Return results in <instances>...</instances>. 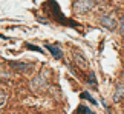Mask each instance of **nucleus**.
I'll return each mask as SVG.
<instances>
[{
    "instance_id": "obj_1",
    "label": "nucleus",
    "mask_w": 124,
    "mask_h": 114,
    "mask_svg": "<svg viewBox=\"0 0 124 114\" xmlns=\"http://www.w3.org/2000/svg\"><path fill=\"white\" fill-rule=\"evenodd\" d=\"M93 6H95V0H75L72 5V9L77 14H84Z\"/></svg>"
},
{
    "instance_id": "obj_2",
    "label": "nucleus",
    "mask_w": 124,
    "mask_h": 114,
    "mask_svg": "<svg viewBox=\"0 0 124 114\" xmlns=\"http://www.w3.org/2000/svg\"><path fill=\"white\" fill-rule=\"evenodd\" d=\"M100 22H101V25L104 28H107V29H115L116 28V20L110 16H103L100 19Z\"/></svg>"
},
{
    "instance_id": "obj_3",
    "label": "nucleus",
    "mask_w": 124,
    "mask_h": 114,
    "mask_svg": "<svg viewBox=\"0 0 124 114\" xmlns=\"http://www.w3.org/2000/svg\"><path fill=\"white\" fill-rule=\"evenodd\" d=\"M31 85H32V88H34V89H37V86H45V85H46V77H45V74L40 73L34 80H32Z\"/></svg>"
},
{
    "instance_id": "obj_4",
    "label": "nucleus",
    "mask_w": 124,
    "mask_h": 114,
    "mask_svg": "<svg viewBox=\"0 0 124 114\" xmlns=\"http://www.w3.org/2000/svg\"><path fill=\"white\" fill-rule=\"evenodd\" d=\"M123 97H124V85L120 83V85L116 86V89H115V94H113V100L118 102V100H121Z\"/></svg>"
},
{
    "instance_id": "obj_5",
    "label": "nucleus",
    "mask_w": 124,
    "mask_h": 114,
    "mask_svg": "<svg viewBox=\"0 0 124 114\" xmlns=\"http://www.w3.org/2000/svg\"><path fill=\"white\" fill-rule=\"evenodd\" d=\"M46 48L51 51V54L54 56V59H57V60H60V59H61V56H63V54H61V51L58 49V46H54V45H47Z\"/></svg>"
},
{
    "instance_id": "obj_6",
    "label": "nucleus",
    "mask_w": 124,
    "mask_h": 114,
    "mask_svg": "<svg viewBox=\"0 0 124 114\" xmlns=\"http://www.w3.org/2000/svg\"><path fill=\"white\" fill-rule=\"evenodd\" d=\"M11 65H12L16 69H18L20 73H23V74L28 73V71L31 69V65H28V63H11Z\"/></svg>"
},
{
    "instance_id": "obj_7",
    "label": "nucleus",
    "mask_w": 124,
    "mask_h": 114,
    "mask_svg": "<svg viewBox=\"0 0 124 114\" xmlns=\"http://www.w3.org/2000/svg\"><path fill=\"white\" fill-rule=\"evenodd\" d=\"M75 114H93V113H90L87 106H84V105H80V106L77 108V111H75Z\"/></svg>"
},
{
    "instance_id": "obj_8",
    "label": "nucleus",
    "mask_w": 124,
    "mask_h": 114,
    "mask_svg": "<svg viewBox=\"0 0 124 114\" xmlns=\"http://www.w3.org/2000/svg\"><path fill=\"white\" fill-rule=\"evenodd\" d=\"M75 60H77V63H80V66H83V68H86V66H87V63H86V60L83 59L81 56L75 54Z\"/></svg>"
},
{
    "instance_id": "obj_9",
    "label": "nucleus",
    "mask_w": 124,
    "mask_h": 114,
    "mask_svg": "<svg viewBox=\"0 0 124 114\" xmlns=\"http://www.w3.org/2000/svg\"><path fill=\"white\" fill-rule=\"evenodd\" d=\"M90 82H92V86H93V88H97V80H95V74L92 73V71L89 73V83H90Z\"/></svg>"
},
{
    "instance_id": "obj_10",
    "label": "nucleus",
    "mask_w": 124,
    "mask_h": 114,
    "mask_svg": "<svg viewBox=\"0 0 124 114\" xmlns=\"http://www.w3.org/2000/svg\"><path fill=\"white\" fill-rule=\"evenodd\" d=\"M5 100H6V94H5L3 91H0V105H3Z\"/></svg>"
},
{
    "instance_id": "obj_11",
    "label": "nucleus",
    "mask_w": 124,
    "mask_h": 114,
    "mask_svg": "<svg viewBox=\"0 0 124 114\" xmlns=\"http://www.w3.org/2000/svg\"><path fill=\"white\" fill-rule=\"evenodd\" d=\"M120 32H121V34L124 36V17H123L121 20H120Z\"/></svg>"
},
{
    "instance_id": "obj_12",
    "label": "nucleus",
    "mask_w": 124,
    "mask_h": 114,
    "mask_svg": "<svg viewBox=\"0 0 124 114\" xmlns=\"http://www.w3.org/2000/svg\"><path fill=\"white\" fill-rule=\"evenodd\" d=\"M28 48H29V49H34V51H41L40 48H37V46H32V45H28Z\"/></svg>"
}]
</instances>
